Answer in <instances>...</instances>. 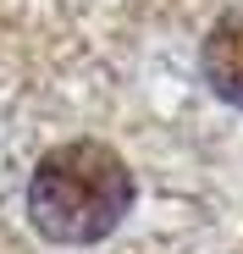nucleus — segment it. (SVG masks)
Returning <instances> with one entry per match:
<instances>
[{
  "label": "nucleus",
  "mask_w": 243,
  "mask_h": 254,
  "mask_svg": "<svg viewBox=\"0 0 243 254\" xmlns=\"http://www.w3.org/2000/svg\"><path fill=\"white\" fill-rule=\"evenodd\" d=\"M133 210V172L111 144L77 138L39 155L28 177V221L39 238L83 249L105 243Z\"/></svg>",
  "instance_id": "obj_1"
},
{
  "label": "nucleus",
  "mask_w": 243,
  "mask_h": 254,
  "mask_svg": "<svg viewBox=\"0 0 243 254\" xmlns=\"http://www.w3.org/2000/svg\"><path fill=\"white\" fill-rule=\"evenodd\" d=\"M199 72H205L210 94L227 105H243V6L221 11L199 45Z\"/></svg>",
  "instance_id": "obj_2"
}]
</instances>
